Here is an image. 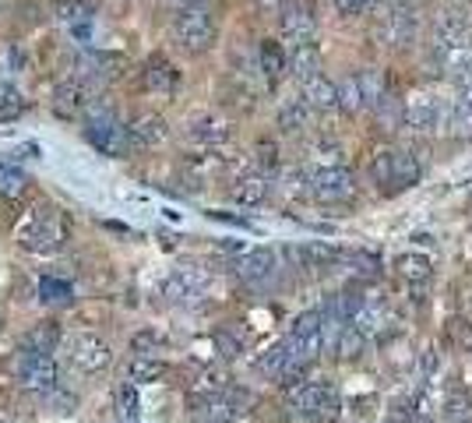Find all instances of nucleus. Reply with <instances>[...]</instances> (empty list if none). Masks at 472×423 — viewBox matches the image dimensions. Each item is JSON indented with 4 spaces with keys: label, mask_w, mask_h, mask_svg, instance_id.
<instances>
[{
    "label": "nucleus",
    "mask_w": 472,
    "mask_h": 423,
    "mask_svg": "<svg viewBox=\"0 0 472 423\" xmlns=\"http://www.w3.org/2000/svg\"><path fill=\"white\" fill-rule=\"evenodd\" d=\"M130 346H134V353H141V356H152L148 349H156V346H159V336H156V332H138Z\"/></svg>",
    "instance_id": "43"
},
{
    "label": "nucleus",
    "mask_w": 472,
    "mask_h": 423,
    "mask_svg": "<svg viewBox=\"0 0 472 423\" xmlns=\"http://www.w3.org/2000/svg\"><path fill=\"white\" fill-rule=\"evenodd\" d=\"M57 18L67 25V29H82L92 18V7L85 0H57Z\"/></svg>",
    "instance_id": "33"
},
{
    "label": "nucleus",
    "mask_w": 472,
    "mask_h": 423,
    "mask_svg": "<svg viewBox=\"0 0 472 423\" xmlns=\"http://www.w3.org/2000/svg\"><path fill=\"white\" fill-rule=\"evenodd\" d=\"M141 78H145V88H152V92H159V95H173L176 85H180V71L173 68L166 57H152V60L145 64Z\"/></svg>",
    "instance_id": "18"
},
{
    "label": "nucleus",
    "mask_w": 472,
    "mask_h": 423,
    "mask_svg": "<svg viewBox=\"0 0 472 423\" xmlns=\"http://www.w3.org/2000/svg\"><path fill=\"white\" fill-rule=\"evenodd\" d=\"M398 272H402L405 283L420 286V283H427L430 279V257L427 254H405V257L398 261Z\"/></svg>",
    "instance_id": "34"
},
{
    "label": "nucleus",
    "mask_w": 472,
    "mask_h": 423,
    "mask_svg": "<svg viewBox=\"0 0 472 423\" xmlns=\"http://www.w3.org/2000/svg\"><path fill=\"white\" fill-rule=\"evenodd\" d=\"M385 321H387V307L381 303V300H370V296H367L363 310L352 318V325H356V328H360L367 338L374 336V332H381V325H385Z\"/></svg>",
    "instance_id": "28"
},
{
    "label": "nucleus",
    "mask_w": 472,
    "mask_h": 423,
    "mask_svg": "<svg viewBox=\"0 0 472 423\" xmlns=\"http://www.w3.org/2000/svg\"><path fill=\"white\" fill-rule=\"evenodd\" d=\"M25 187H29V180H25V173L22 169H11V166H0V194L4 198H22L25 194Z\"/></svg>",
    "instance_id": "37"
},
{
    "label": "nucleus",
    "mask_w": 472,
    "mask_h": 423,
    "mask_svg": "<svg viewBox=\"0 0 472 423\" xmlns=\"http://www.w3.org/2000/svg\"><path fill=\"white\" fill-rule=\"evenodd\" d=\"M40 296H43L46 303H71V286H67L64 279L43 275V279H40Z\"/></svg>",
    "instance_id": "38"
},
{
    "label": "nucleus",
    "mask_w": 472,
    "mask_h": 423,
    "mask_svg": "<svg viewBox=\"0 0 472 423\" xmlns=\"http://www.w3.org/2000/svg\"><path fill=\"white\" fill-rule=\"evenodd\" d=\"M420 159L413 156V152H405V148H381L378 156H374V163H370V176L387 187V191H405V187H413L416 180H420Z\"/></svg>",
    "instance_id": "2"
},
{
    "label": "nucleus",
    "mask_w": 472,
    "mask_h": 423,
    "mask_svg": "<svg viewBox=\"0 0 472 423\" xmlns=\"http://www.w3.org/2000/svg\"><path fill=\"white\" fill-rule=\"evenodd\" d=\"M22 71H25V53H22V46H18V42H4V46H0V75H4V82L14 78V75H22Z\"/></svg>",
    "instance_id": "35"
},
{
    "label": "nucleus",
    "mask_w": 472,
    "mask_h": 423,
    "mask_svg": "<svg viewBox=\"0 0 472 423\" xmlns=\"http://www.w3.org/2000/svg\"><path fill=\"white\" fill-rule=\"evenodd\" d=\"M43 406L49 413H57V417H67V413L78 410V395H75V392H64V388H53V392L43 395Z\"/></svg>",
    "instance_id": "36"
},
{
    "label": "nucleus",
    "mask_w": 472,
    "mask_h": 423,
    "mask_svg": "<svg viewBox=\"0 0 472 423\" xmlns=\"http://www.w3.org/2000/svg\"><path fill=\"white\" fill-rule=\"evenodd\" d=\"M0 423H18V420H11V417H7V413H0Z\"/></svg>",
    "instance_id": "47"
},
{
    "label": "nucleus",
    "mask_w": 472,
    "mask_h": 423,
    "mask_svg": "<svg viewBox=\"0 0 472 423\" xmlns=\"http://www.w3.org/2000/svg\"><path fill=\"white\" fill-rule=\"evenodd\" d=\"M22 106H25V99H22V92L14 88L11 82H0V117H11V113H22Z\"/></svg>",
    "instance_id": "39"
},
{
    "label": "nucleus",
    "mask_w": 472,
    "mask_h": 423,
    "mask_svg": "<svg viewBox=\"0 0 472 423\" xmlns=\"http://www.w3.org/2000/svg\"><path fill=\"white\" fill-rule=\"evenodd\" d=\"M163 290L176 303H191V300H198L209 290V272L198 268V265H180V268H173V275L166 279Z\"/></svg>",
    "instance_id": "14"
},
{
    "label": "nucleus",
    "mask_w": 472,
    "mask_h": 423,
    "mask_svg": "<svg viewBox=\"0 0 472 423\" xmlns=\"http://www.w3.org/2000/svg\"><path fill=\"white\" fill-rule=\"evenodd\" d=\"M339 85V110L345 113H360V110H367V99H363V88H360V78L356 75H345Z\"/></svg>",
    "instance_id": "31"
},
{
    "label": "nucleus",
    "mask_w": 472,
    "mask_h": 423,
    "mask_svg": "<svg viewBox=\"0 0 472 423\" xmlns=\"http://www.w3.org/2000/svg\"><path fill=\"white\" fill-rule=\"evenodd\" d=\"M258 60H261V75H264L268 82H279V78L289 71V57L282 53V46H279V42H272V40L261 42Z\"/></svg>",
    "instance_id": "23"
},
{
    "label": "nucleus",
    "mask_w": 472,
    "mask_h": 423,
    "mask_svg": "<svg viewBox=\"0 0 472 423\" xmlns=\"http://www.w3.org/2000/svg\"><path fill=\"white\" fill-rule=\"evenodd\" d=\"M14 371H18L22 388H25V392H32V395H46V392H53V388H57V364H53L49 356H40V353L22 349V356H18Z\"/></svg>",
    "instance_id": "9"
},
{
    "label": "nucleus",
    "mask_w": 472,
    "mask_h": 423,
    "mask_svg": "<svg viewBox=\"0 0 472 423\" xmlns=\"http://www.w3.org/2000/svg\"><path fill=\"white\" fill-rule=\"evenodd\" d=\"M173 36L183 50L191 53H205L218 36V25H215L212 11L209 7H180L176 22H173Z\"/></svg>",
    "instance_id": "3"
},
{
    "label": "nucleus",
    "mask_w": 472,
    "mask_h": 423,
    "mask_svg": "<svg viewBox=\"0 0 472 423\" xmlns=\"http://www.w3.org/2000/svg\"><path fill=\"white\" fill-rule=\"evenodd\" d=\"M448 130L459 138H472V88H459V95L451 99Z\"/></svg>",
    "instance_id": "21"
},
{
    "label": "nucleus",
    "mask_w": 472,
    "mask_h": 423,
    "mask_svg": "<svg viewBox=\"0 0 472 423\" xmlns=\"http://www.w3.org/2000/svg\"><path fill=\"white\" fill-rule=\"evenodd\" d=\"M303 88V99H307V106L310 110H335L339 106V85L328 82L325 75H317V78H310Z\"/></svg>",
    "instance_id": "20"
},
{
    "label": "nucleus",
    "mask_w": 472,
    "mask_h": 423,
    "mask_svg": "<svg viewBox=\"0 0 472 423\" xmlns=\"http://www.w3.org/2000/svg\"><path fill=\"white\" fill-rule=\"evenodd\" d=\"M233 272H236V279L247 283V286H264V283H272L275 272H279V254L268 251V248L244 251L233 261Z\"/></svg>",
    "instance_id": "12"
},
{
    "label": "nucleus",
    "mask_w": 472,
    "mask_h": 423,
    "mask_svg": "<svg viewBox=\"0 0 472 423\" xmlns=\"http://www.w3.org/2000/svg\"><path fill=\"white\" fill-rule=\"evenodd\" d=\"M448 113H451V103H444L437 92H413L405 99V127L416 134L448 127Z\"/></svg>",
    "instance_id": "4"
},
{
    "label": "nucleus",
    "mask_w": 472,
    "mask_h": 423,
    "mask_svg": "<svg viewBox=\"0 0 472 423\" xmlns=\"http://www.w3.org/2000/svg\"><path fill=\"white\" fill-rule=\"evenodd\" d=\"M60 342H64L60 328H57L53 321H43V325H36V328L25 336V349H29V353H40V356H49Z\"/></svg>",
    "instance_id": "26"
},
{
    "label": "nucleus",
    "mask_w": 472,
    "mask_h": 423,
    "mask_svg": "<svg viewBox=\"0 0 472 423\" xmlns=\"http://www.w3.org/2000/svg\"><path fill=\"white\" fill-rule=\"evenodd\" d=\"M258 7L261 11H275V14H279V11L286 7V0H258Z\"/></svg>",
    "instance_id": "45"
},
{
    "label": "nucleus",
    "mask_w": 472,
    "mask_h": 423,
    "mask_svg": "<svg viewBox=\"0 0 472 423\" xmlns=\"http://www.w3.org/2000/svg\"><path fill=\"white\" fill-rule=\"evenodd\" d=\"M360 78V88H363V99H367V106H381L387 99V82H385V75L381 71H374V68H367V71H360L356 75Z\"/></svg>",
    "instance_id": "30"
},
{
    "label": "nucleus",
    "mask_w": 472,
    "mask_h": 423,
    "mask_svg": "<svg viewBox=\"0 0 472 423\" xmlns=\"http://www.w3.org/2000/svg\"><path fill=\"white\" fill-rule=\"evenodd\" d=\"M254 152H258V156H254V163H258V173H264V176H268V169L279 166V152H275V145H272V141H261Z\"/></svg>",
    "instance_id": "41"
},
{
    "label": "nucleus",
    "mask_w": 472,
    "mask_h": 423,
    "mask_svg": "<svg viewBox=\"0 0 472 423\" xmlns=\"http://www.w3.org/2000/svg\"><path fill=\"white\" fill-rule=\"evenodd\" d=\"M128 127L138 148H152V145H163L170 138V127H166V121L159 113H138Z\"/></svg>",
    "instance_id": "17"
},
{
    "label": "nucleus",
    "mask_w": 472,
    "mask_h": 423,
    "mask_svg": "<svg viewBox=\"0 0 472 423\" xmlns=\"http://www.w3.org/2000/svg\"><path fill=\"white\" fill-rule=\"evenodd\" d=\"M85 141L95 148V152H102V156H110V159H124L130 156L138 145H134V138H130V127L110 110V106H92L85 117Z\"/></svg>",
    "instance_id": "1"
},
{
    "label": "nucleus",
    "mask_w": 472,
    "mask_h": 423,
    "mask_svg": "<svg viewBox=\"0 0 472 423\" xmlns=\"http://www.w3.org/2000/svg\"><path fill=\"white\" fill-rule=\"evenodd\" d=\"M120 57H113V53H78L75 60H71V68H75V78L78 82H85V85H95V82H110L117 71H120Z\"/></svg>",
    "instance_id": "15"
},
{
    "label": "nucleus",
    "mask_w": 472,
    "mask_h": 423,
    "mask_svg": "<svg viewBox=\"0 0 472 423\" xmlns=\"http://www.w3.org/2000/svg\"><path fill=\"white\" fill-rule=\"evenodd\" d=\"M117 413L124 420H134L138 417V388L134 384H120L117 388Z\"/></svg>",
    "instance_id": "40"
},
{
    "label": "nucleus",
    "mask_w": 472,
    "mask_h": 423,
    "mask_svg": "<svg viewBox=\"0 0 472 423\" xmlns=\"http://www.w3.org/2000/svg\"><path fill=\"white\" fill-rule=\"evenodd\" d=\"M92 106H95L92 85L78 82V78H67V82H60L53 88V110H57V117H64V121H85Z\"/></svg>",
    "instance_id": "11"
},
{
    "label": "nucleus",
    "mask_w": 472,
    "mask_h": 423,
    "mask_svg": "<svg viewBox=\"0 0 472 423\" xmlns=\"http://www.w3.org/2000/svg\"><path fill=\"white\" fill-rule=\"evenodd\" d=\"M289 356H293V349H289V338H282V342H275L272 349H264V353H261V356H258V371H261V374H268V378H282V371H286Z\"/></svg>",
    "instance_id": "27"
},
{
    "label": "nucleus",
    "mask_w": 472,
    "mask_h": 423,
    "mask_svg": "<svg viewBox=\"0 0 472 423\" xmlns=\"http://www.w3.org/2000/svg\"><path fill=\"white\" fill-rule=\"evenodd\" d=\"M279 29L293 46H307L317 36V18L314 7L307 0H286V7L279 11Z\"/></svg>",
    "instance_id": "10"
},
{
    "label": "nucleus",
    "mask_w": 472,
    "mask_h": 423,
    "mask_svg": "<svg viewBox=\"0 0 472 423\" xmlns=\"http://www.w3.org/2000/svg\"><path fill=\"white\" fill-rule=\"evenodd\" d=\"M370 4H374V0H335V7H339L343 14H363Z\"/></svg>",
    "instance_id": "44"
},
{
    "label": "nucleus",
    "mask_w": 472,
    "mask_h": 423,
    "mask_svg": "<svg viewBox=\"0 0 472 423\" xmlns=\"http://www.w3.org/2000/svg\"><path fill=\"white\" fill-rule=\"evenodd\" d=\"M268 191H272V180H268L264 173H251V176L236 180L233 198H236L240 205H261V202L268 198Z\"/></svg>",
    "instance_id": "24"
},
{
    "label": "nucleus",
    "mask_w": 472,
    "mask_h": 423,
    "mask_svg": "<svg viewBox=\"0 0 472 423\" xmlns=\"http://www.w3.org/2000/svg\"><path fill=\"white\" fill-rule=\"evenodd\" d=\"M64 349H67V360H71L78 371H85V374L106 371L110 360H113L110 346L95 336V332H71V336L64 338Z\"/></svg>",
    "instance_id": "7"
},
{
    "label": "nucleus",
    "mask_w": 472,
    "mask_h": 423,
    "mask_svg": "<svg viewBox=\"0 0 472 423\" xmlns=\"http://www.w3.org/2000/svg\"><path fill=\"white\" fill-rule=\"evenodd\" d=\"M215 346H218V353H222V356H236V353L244 349V342H240V338H233L229 332H218V336H215Z\"/></svg>",
    "instance_id": "42"
},
{
    "label": "nucleus",
    "mask_w": 472,
    "mask_h": 423,
    "mask_svg": "<svg viewBox=\"0 0 472 423\" xmlns=\"http://www.w3.org/2000/svg\"><path fill=\"white\" fill-rule=\"evenodd\" d=\"M307 191L321 202V205H339L356 194V180L345 166H317L307 176Z\"/></svg>",
    "instance_id": "6"
},
{
    "label": "nucleus",
    "mask_w": 472,
    "mask_h": 423,
    "mask_svg": "<svg viewBox=\"0 0 472 423\" xmlns=\"http://www.w3.org/2000/svg\"><path fill=\"white\" fill-rule=\"evenodd\" d=\"M173 4H180V7H201L205 0H173Z\"/></svg>",
    "instance_id": "46"
},
{
    "label": "nucleus",
    "mask_w": 472,
    "mask_h": 423,
    "mask_svg": "<svg viewBox=\"0 0 472 423\" xmlns=\"http://www.w3.org/2000/svg\"><path fill=\"white\" fill-rule=\"evenodd\" d=\"M22 248L32 254H49L60 248V240H64V226L53 219V215H36L25 230H22Z\"/></svg>",
    "instance_id": "13"
},
{
    "label": "nucleus",
    "mask_w": 472,
    "mask_h": 423,
    "mask_svg": "<svg viewBox=\"0 0 472 423\" xmlns=\"http://www.w3.org/2000/svg\"><path fill=\"white\" fill-rule=\"evenodd\" d=\"M128 374H130V384H148V381H159L166 374V364H163V360H152V356H134Z\"/></svg>",
    "instance_id": "32"
},
{
    "label": "nucleus",
    "mask_w": 472,
    "mask_h": 423,
    "mask_svg": "<svg viewBox=\"0 0 472 423\" xmlns=\"http://www.w3.org/2000/svg\"><path fill=\"white\" fill-rule=\"evenodd\" d=\"M441 417L448 423H466L472 417V399L462 384H448L444 402H441Z\"/></svg>",
    "instance_id": "22"
},
{
    "label": "nucleus",
    "mask_w": 472,
    "mask_h": 423,
    "mask_svg": "<svg viewBox=\"0 0 472 423\" xmlns=\"http://www.w3.org/2000/svg\"><path fill=\"white\" fill-rule=\"evenodd\" d=\"M289 75H293L300 85H307L310 78L321 75V50H317L314 42L293 46V53H289Z\"/></svg>",
    "instance_id": "19"
},
{
    "label": "nucleus",
    "mask_w": 472,
    "mask_h": 423,
    "mask_svg": "<svg viewBox=\"0 0 472 423\" xmlns=\"http://www.w3.org/2000/svg\"><path fill=\"white\" fill-rule=\"evenodd\" d=\"M310 106H307V99H286L282 106H279V127L286 130V134H297V130H303V127L310 124Z\"/></svg>",
    "instance_id": "25"
},
{
    "label": "nucleus",
    "mask_w": 472,
    "mask_h": 423,
    "mask_svg": "<svg viewBox=\"0 0 472 423\" xmlns=\"http://www.w3.org/2000/svg\"><path fill=\"white\" fill-rule=\"evenodd\" d=\"M187 138L198 141V145H205V148H215V145L229 141V124L218 113H194L187 121Z\"/></svg>",
    "instance_id": "16"
},
{
    "label": "nucleus",
    "mask_w": 472,
    "mask_h": 423,
    "mask_svg": "<svg viewBox=\"0 0 472 423\" xmlns=\"http://www.w3.org/2000/svg\"><path fill=\"white\" fill-rule=\"evenodd\" d=\"M289 349L297 360H307V364H314L321 356V349H325V314L321 310H307L293 321Z\"/></svg>",
    "instance_id": "8"
},
{
    "label": "nucleus",
    "mask_w": 472,
    "mask_h": 423,
    "mask_svg": "<svg viewBox=\"0 0 472 423\" xmlns=\"http://www.w3.org/2000/svg\"><path fill=\"white\" fill-rule=\"evenodd\" d=\"M363 349H367V336L356 328V325H345L339 338H335V353H339V360H360L363 356Z\"/></svg>",
    "instance_id": "29"
},
{
    "label": "nucleus",
    "mask_w": 472,
    "mask_h": 423,
    "mask_svg": "<svg viewBox=\"0 0 472 423\" xmlns=\"http://www.w3.org/2000/svg\"><path fill=\"white\" fill-rule=\"evenodd\" d=\"M416 32H420V18H416V7L409 0H395L378 22V36L391 50H405L416 40Z\"/></svg>",
    "instance_id": "5"
}]
</instances>
